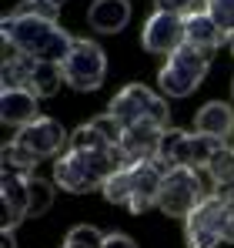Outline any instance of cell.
<instances>
[{"label": "cell", "mask_w": 234, "mask_h": 248, "mask_svg": "<svg viewBox=\"0 0 234 248\" xmlns=\"http://www.w3.org/2000/svg\"><path fill=\"white\" fill-rule=\"evenodd\" d=\"M0 34H3V44L17 47L20 54H27L34 61H50V64H64L77 44V37H71L57 20L27 14L20 7L0 20Z\"/></svg>", "instance_id": "1"}, {"label": "cell", "mask_w": 234, "mask_h": 248, "mask_svg": "<svg viewBox=\"0 0 234 248\" xmlns=\"http://www.w3.org/2000/svg\"><path fill=\"white\" fill-rule=\"evenodd\" d=\"M164 171L167 168L161 161H137V165H120L104 181V198L111 205H127L134 215L147 211L151 205H157L161 185H164Z\"/></svg>", "instance_id": "2"}, {"label": "cell", "mask_w": 234, "mask_h": 248, "mask_svg": "<svg viewBox=\"0 0 234 248\" xmlns=\"http://www.w3.org/2000/svg\"><path fill=\"white\" fill-rule=\"evenodd\" d=\"M117 168H120L117 148H104V151H74V148H67L54 161V181L71 195H87L94 188H104V181Z\"/></svg>", "instance_id": "3"}, {"label": "cell", "mask_w": 234, "mask_h": 248, "mask_svg": "<svg viewBox=\"0 0 234 248\" xmlns=\"http://www.w3.org/2000/svg\"><path fill=\"white\" fill-rule=\"evenodd\" d=\"M221 191L207 171L201 168H191V165H174L164 171V185H161V195H157V208L171 218H188L194 205L201 198Z\"/></svg>", "instance_id": "4"}, {"label": "cell", "mask_w": 234, "mask_h": 248, "mask_svg": "<svg viewBox=\"0 0 234 248\" xmlns=\"http://www.w3.org/2000/svg\"><path fill=\"white\" fill-rule=\"evenodd\" d=\"M207 64H211V50H197L191 44H184L174 54H167V64L161 67L157 84L167 97H188L197 84L204 81Z\"/></svg>", "instance_id": "5"}, {"label": "cell", "mask_w": 234, "mask_h": 248, "mask_svg": "<svg viewBox=\"0 0 234 248\" xmlns=\"http://www.w3.org/2000/svg\"><path fill=\"white\" fill-rule=\"evenodd\" d=\"M224 225H228V205L221 191L201 198L194 211L184 218V242L188 248H218L224 242Z\"/></svg>", "instance_id": "6"}, {"label": "cell", "mask_w": 234, "mask_h": 248, "mask_svg": "<svg viewBox=\"0 0 234 248\" xmlns=\"http://www.w3.org/2000/svg\"><path fill=\"white\" fill-rule=\"evenodd\" d=\"M107 111H111L124 127H131V124H137V121H157V124L167 127V121H171L167 101L157 97L154 91H147L144 84H127V87H120Z\"/></svg>", "instance_id": "7"}, {"label": "cell", "mask_w": 234, "mask_h": 248, "mask_svg": "<svg viewBox=\"0 0 234 248\" xmlns=\"http://www.w3.org/2000/svg\"><path fill=\"white\" fill-rule=\"evenodd\" d=\"M60 67H64V81L74 91H97L104 84V74H107V57L94 41L77 37L74 50L67 54V61Z\"/></svg>", "instance_id": "8"}, {"label": "cell", "mask_w": 234, "mask_h": 248, "mask_svg": "<svg viewBox=\"0 0 234 248\" xmlns=\"http://www.w3.org/2000/svg\"><path fill=\"white\" fill-rule=\"evenodd\" d=\"M164 124L157 121H137L131 127H124V138L117 144L120 165H137V161H157V148L164 138Z\"/></svg>", "instance_id": "9"}, {"label": "cell", "mask_w": 234, "mask_h": 248, "mask_svg": "<svg viewBox=\"0 0 234 248\" xmlns=\"http://www.w3.org/2000/svg\"><path fill=\"white\" fill-rule=\"evenodd\" d=\"M141 41L151 54H174L177 47H184V17L167 14V10H154L141 31Z\"/></svg>", "instance_id": "10"}, {"label": "cell", "mask_w": 234, "mask_h": 248, "mask_svg": "<svg viewBox=\"0 0 234 248\" xmlns=\"http://www.w3.org/2000/svg\"><path fill=\"white\" fill-rule=\"evenodd\" d=\"M14 141H20V144H24L30 155H37V158H50V155H57V151L64 148V127L54 121V118L37 114L30 124L17 127Z\"/></svg>", "instance_id": "11"}, {"label": "cell", "mask_w": 234, "mask_h": 248, "mask_svg": "<svg viewBox=\"0 0 234 248\" xmlns=\"http://www.w3.org/2000/svg\"><path fill=\"white\" fill-rule=\"evenodd\" d=\"M0 205H3V232H14L24 218H30V195H27V174L3 168L0 181Z\"/></svg>", "instance_id": "12"}, {"label": "cell", "mask_w": 234, "mask_h": 248, "mask_svg": "<svg viewBox=\"0 0 234 248\" xmlns=\"http://www.w3.org/2000/svg\"><path fill=\"white\" fill-rule=\"evenodd\" d=\"M37 118V94L30 87H3L0 91V121L24 127Z\"/></svg>", "instance_id": "13"}, {"label": "cell", "mask_w": 234, "mask_h": 248, "mask_svg": "<svg viewBox=\"0 0 234 248\" xmlns=\"http://www.w3.org/2000/svg\"><path fill=\"white\" fill-rule=\"evenodd\" d=\"M87 20L94 24V31L101 34H117L127 27L131 20V3L127 0H94L87 7Z\"/></svg>", "instance_id": "14"}, {"label": "cell", "mask_w": 234, "mask_h": 248, "mask_svg": "<svg viewBox=\"0 0 234 248\" xmlns=\"http://www.w3.org/2000/svg\"><path fill=\"white\" fill-rule=\"evenodd\" d=\"M228 41L224 31L214 24V17L204 10V14H191L184 17V44H191L197 50H218L221 44Z\"/></svg>", "instance_id": "15"}, {"label": "cell", "mask_w": 234, "mask_h": 248, "mask_svg": "<svg viewBox=\"0 0 234 248\" xmlns=\"http://www.w3.org/2000/svg\"><path fill=\"white\" fill-rule=\"evenodd\" d=\"M194 131L211 134V138H218V141H228L234 134V108H228L224 101L204 104V108L197 111V118H194Z\"/></svg>", "instance_id": "16"}, {"label": "cell", "mask_w": 234, "mask_h": 248, "mask_svg": "<svg viewBox=\"0 0 234 248\" xmlns=\"http://www.w3.org/2000/svg\"><path fill=\"white\" fill-rule=\"evenodd\" d=\"M34 67H37L34 57H27V54H20L17 47L3 44V71H0L3 87H27V84H30V74H34Z\"/></svg>", "instance_id": "17"}, {"label": "cell", "mask_w": 234, "mask_h": 248, "mask_svg": "<svg viewBox=\"0 0 234 248\" xmlns=\"http://www.w3.org/2000/svg\"><path fill=\"white\" fill-rule=\"evenodd\" d=\"M188 131H177V127H167L164 138H161V148H157V161L164 168L174 165H188Z\"/></svg>", "instance_id": "18"}, {"label": "cell", "mask_w": 234, "mask_h": 248, "mask_svg": "<svg viewBox=\"0 0 234 248\" xmlns=\"http://www.w3.org/2000/svg\"><path fill=\"white\" fill-rule=\"evenodd\" d=\"M60 84H64V67H60V64H50V61H37V67H34L27 87H30L37 97H54Z\"/></svg>", "instance_id": "19"}, {"label": "cell", "mask_w": 234, "mask_h": 248, "mask_svg": "<svg viewBox=\"0 0 234 248\" xmlns=\"http://www.w3.org/2000/svg\"><path fill=\"white\" fill-rule=\"evenodd\" d=\"M224 141H218V138H211V134H201V131H194L191 138H188V165L191 168H204L211 165V158L218 155V148H221Z\"/></svg>", "instance_id": "20"}, {"label": "cell", "mask_w": 234, "mask_h": 248, "mask_svg": "<svg viewBox=\"0 0 234 248\" xmlns=\"http://www.w3.org/2000/svg\"><path fill=\"white\" fill-rule=\"evenodd\" d=\"M204 171L211 174V181L218 188H231L234 185V148H228V141L218 148V155L211 158V165L204 168Z\"/></svg>", "instance_id": "21"}, {"label": "cell", "mask_w": 234, "mask_h": 248, "mask_svg": "<svg viewBox=\"0 0 234 248\" xmlns=\"http://www.w3.org/2000/svg\"><path fill=\"white\" fill-rule=\"evenodd\" d=\"M27 195H30V218H40L47 208L54 205V188L47 185V181H40L34 174H27Z\"/></svg>", "instance_id": "22"}, {"label": "cell", "mask_w": 234, "mask_h": 248, "mask_svg": "<svg viewBox=\"0 0 234 248\" xmlns=\"http://www.w3.org/2000/svg\"><path fill=\"white\" fill-rule=\"evenodd\" d=\"M71 148H74V151H104V148H114V144H107V138L87 121L71 134Z\"/></svg>", "instance_id": "23"}, {"label": "cell", "mask_w": 234, "mask_h": 248, "mask_svg": "<svg viewBox=\"0 0 234 248\" xmlns=\"http://www.w3.org/2000/svg\"><path fill=\"white\" fill-rule=\"evenodd\" d=\"M37 161H40V158H37V155H30L20 141H7V144H3V168H14V171L30 174Z\"/></svg>", "instance_id": "24"}, {"label": "cell", "mask_w": 234, "mask_h": 248, "mask_svg": "<svg viewBox=\"0 0 234 248\" xmlns=\"http://www.w3.org/2000/svg\"><path fill=\"white\" fill-rule=\"evenodd\" d=\"M207 14L224 31V37L231 41L234 37V0H207Z\"/></svg>", "instance_id": "25"}, {"label": "cell", "mask_w": 234, "mask_h": 248, "mask_svg": "<svg viewBox=\"0 0 234 248\" xmlns=\"http://www.w3.org/2000/svg\"><path fill=\"white\" fill-rule=\"evenodd\" d=\"M154 10H167V14L191 17V14H204V10H207V0H154Z\"/></svg>", "instance_id": "26"}, {"label": "cell", "mask_w": 234, "mask_h": 248, "mask_svg": "<svg viewBox=\"0 0 234 248\" xmlns=\"http://www.w3.org/2000/svg\"><path fill=\"white\" fill-rule=\"evenodd\" d=\"M67 242L84 245V248H104V235H101L94 225H77V228L67 232Z\"/></svg>", "instance_id": "27"}, {"label": "cell", "mask_w": 234, "mask_h": 248, "mask_svg": "<svg viewBox=\"0 0 234 248\" xmlns=\"http://www.w3.org/2000/svg\"><path fill=\"white\" fill-rule=\"evenodd\" d=\"M90 124H94V127H97V131L107 138V144H114V148L120 144V138H124V124L117 121L111 111H107V114H101V118H94Z\"/></svg>", "instance_id": "28"}, {"label": "cell", "mask_w": 234, "mask_h": 248, "mask_svg": "<svg viewBox=\"0 0 234 248\" xmlns=\"http://www.w3.org/2000/svg\"><path fill=\"white\" fill-rule=\"evenodd\" d=\"M104 248H137V245H134V238H127L120 232H111V235H104Z\"/></svg>", "instance_id": "29"}, {"label": "cell", "mask_w": 234, "mask_h": 248, "mask_svg": "<svg viewBox=\"0 0 234 248\" xmlns=\"http://www.w3.org/2000/svg\"><path fill=\"white\" fill-rule=\"evenodd\" d=\"M221 198H224V205H228V215L234 218V185L231 188H221Z\"/></svg>", "instance_id": "30"}, {"label": "cell", "mask_w": 234, "mask_h": 248, "mask_svg": "<svg viewBox=\"0 0 234 248\" xmlns=\"http://www.w3.org/2000/svg\"><path fill=\"white\" fill-rule=\"evenodd\" d=\"M224 242H234V218L228 215V225H224Z\"/></svg>", "instance_id": "31"}, {"label": "cell", "mask_w": 234, "mask_h": 248, "mask_svg": "<svg viewBox=\"0 0 234 248\" xmlns=\"http://www.w3.org/2000/svg\"><path fill=\"white\" fill-rule=\"evenodd\" d=\"M0 248H14V238H10V232H3V235H0Z\"/></svg>", "instance_id": "32"}, {"label": "cell", "mask_w": 234, "mask_h": 248, "mask_svg": "<svg viewBox=\"0 0 234 248\" xmlns=\"http://www.w3.org/2000/svg\"><path fill=\"white\" fill-rule=\"evenodd\" d=\"M34 3H54V7H60L64 0H34Z\"/></svg>", "instance_id": "33"}, {"label": "cell", "mask_w": 234, "mask_h": 248, "mask_svg": "<svg viewBox=\"0 0 234 248\" xmlns=\"http://www.w3.org/2000/svg\"><path fill=\"white\" fill-rule=\"evenodd\" d=\"M64 248H84V245H74V242H64Z\"/></svg>", "instance_id": "34"}, {"label": "cell", "mask_w": 234, "mask_h": 248, "mask_svg": "<svg viewBox=\"0 0 234 248\" xmlns=\"http://www.w3.org/2000/svg\"><path fill=\"white\" fill-rule=\"evenodd\" d=\"M231 50H234V37H231Z\"/></svg>", "instance_id": "35"}, {"label": "cell", "mask_w": 234, "mask_h": 248, "mask_svg": "<svg viewBox=\"0 0 234 248\" xmlns=\"http://www.w3.org/2000/svg\"><path fill=\"white\" fill-rule=\"evenodd\" d=\"M231 94H234V84H231Z\"/></svg>", "instance_id": "36"}]
</instances>
